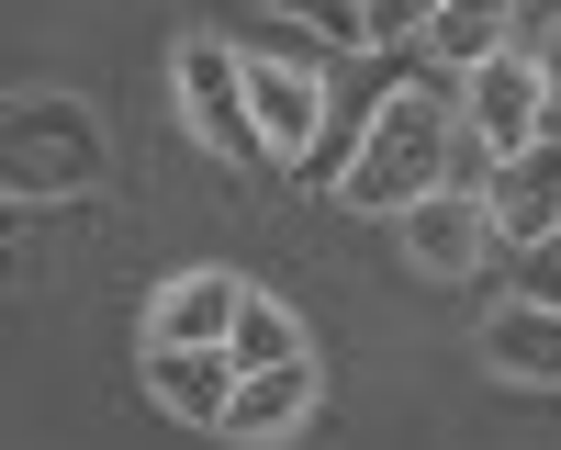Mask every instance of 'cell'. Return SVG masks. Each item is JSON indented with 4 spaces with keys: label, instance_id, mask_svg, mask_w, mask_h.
Wrapping results in <instances>:
<instances>
[{
    "label": "cell",
    "instance_id": "cell-3",
    "mask_svg": "<svg viewBox=\"0 0 561 450\" xmlns=\"http://www.w3.org/2000/svg\"><path fill=\"white\" fill-rule=\"evenodd\" d=\"M169 79H180V113H192V135H203V147H225L237 169H270V147H259V113H248V57H237V45L192 34V45L169 57Z\"/></svg>",
    "mask_w": 561,
    "mask_h": 450
},
{
    "label": "cell",
    "instance_id": "cell-10",
    "mask_svg": "<svg viewBox=\"0 0 561 450\" xmlns=\"http://www.w3.org/2000/svg\"><path fill=\"white\" fill-rule=\"evenodd\" d=\"M314 417V360H259V372H237V394H225V439H280Z\"/></svg>",
    "mask_w": 561,
    "mask_h": 450
},
{
    "label": "cell",
    "instance_id": "cell-9",
    "mask_svg": "<svg viewBox=\"0 0 561 450\" xmlns=\"http://www.w3.org/2000/svg\"><path fill=\"white\" fill-rule=\"evenodd\" d=\"M237 372H248L237 349H147V394L169 405V417H192V428H225Z\"/></svg>",
    "mask_w": 561,
    "mask_h": 450
},
{
    "label": "cell",
    "instance_id": "cell-16",
    "mask_svg": "<svg viewBox=\"0 0 561 450\" xmlns=\"http://www.w3.org/2000/svg\"><path fill=\"white\" fill-rule=\"evenodd\" d=\"M438 0H370V34H427Z\"/></svg>",
    "mask_w": 561,
    "mask_h": 450
},
{
    "label": "cell",
    "instance_id": "cell-8",
    "mask_svg": "<svg viewBox=\"0 0 561 450\" xmlns=\"http://www.w3.org/2000/svg\"><path fill=\"white\" fill-rule=\"evenodd\" d=\"M248 113H259V147L270 158H304L314 124H325V79L304 57H248Z\"/></svg>",
    "mask_w": 561,
    "mask_h": 450
},
{
    "label": "cell",
    "instance_id": "cell-11",
    "mask_svg": "<svg viewBox=\"0 0 561 450\" xmlns=\"http://www.w3.org/2000/svg\"><path fill=\"white\" fill-rule=\"evenodd\" d=\"M483 360L505 383H561V304L517 293V304H494L483 315Z\"/></svg>",
    "mask_w": 561,
    "mask_h": 450
},
{
    "label": "cell",
    "instance_id": "cell-12",
    "mask_svg": "<svg viewBox=\"0 0 561 450\" xmlns=\"http://www.w3.org/2000/svg\"><path fill=\"white\" fill-rule=\"evenodd\" d=\"M505 23H517V0H438L415 45H427V57H438L449 79H472V68L494 57V45H505Z\"/></svg>",
    "mask_w": 561,
    "mask_h": 450
},
{
    "label": "cell",
    "instance_id": "cell-6",
    "mask_svg": "<svg viewBox=\"0 0 561 450\" xmlns=\"http://www.w3.org/2000/svg\"><path fill=\"white\" fill-rule=\"evenodd\" d=\"M237 304H248L237 270H169L158 304H147V349H225L237 338Z\"/></svg>",
    "mask_w": 561,
    "mask_h": 450
},
{
    "label": "cell",
    "instance_id": "cell-13",
    "mask_svg": "<svg viewBox=\"0 0 561 450\" xmlns=\"http://www.w3.org/2000/svg\"><path fill=\"white\" fill-rule=\"evenodd\" d=\"M270 23H293L304 45H370V0H259Z\"/></svg>",
    "mask_w": 561,
    "mask_h": 450
},
{
    "label": "cell",
    "instance_id": "cell-1",
    "mask_svg": "<svg viewBox=\"0 0 561 450\" xmlns=\"http://www.w3.org/2000/svg\"><path fill=\"white\" fill-rule=\"evenodd\" d=\"M449 135H460V102H449V90H393V102L370 113V135H359V158H348L337 192H348L359 214H404L415 192H438V180H449Z\"/></svg>",
    "mask_w": 561,
    "mask_h": 450
},
{
    "label": "cell",
    "instance_id": "cell-5",
    "mask_svg": "<svg viewBox=\"0 0 561 450\" xmlns=\"http://www.w3.org/2000/svg\"><path fill=\"white\" fill-rule=\"evenodd\" d=\"M539 113H550V79L517 57V45H494V57L472 68V90H460V135H483L494 158H517L539 135Z\"/></svg>",
    "mask_w": 561,
    "mask_h": 450
},
{
    "label": "cell",
    "instance_id": "cell-2",
    "mask_svg": "<svg viewBox=\"0 0 561 450\" xmlns=\"http://www.w3.org/2000/svg\"><path fill=\"white\" fill-rule=\"evenodd\" d=\"M12 192H90L113 169V135L79 90H12Z\"/></svg>",
    "mask_w": 561,
    "mask_h": 450
},
{
    "label": "cell",
    "instance_id": "cell-4",
    "mask_svg": "<svg viewBox=\"0 0 561 450\" xmlns=\"http://www.w3.org/2000/svg\"><path fill=\"white\" fill-rule=\"evenodd\" d=\"M483 248H494V214H483L472 180H438V192L404 203V259L427 270V282H472Z\"/></svg>",
    "mask_w": 561,
    "mask_h": 450
},
{
    "label": "cell",
    "instance_id": "cell-14",
    "mask_svg": "<svg viewBox=\"0 0 561 450\" xmlns=\"http://www.w3.org/2000/svg\"><path fill=\"white\" fill-rule=\"evenodd\" d=\"M225 349H237L248 372H259V360H304V327H293V304L248 293V304H237V338H225Z\"/></svg>",
    "mask_w": 561,
    "mask_h": 450
},
{
    "label": "cell",
    "instance_id": "cell-15",
    "mask_svg": "<svg viewBox=\"0 0 561 450\" xmlns=\"http://www.w3.org/2000/svg\"><path fill=\"white\" fill-rule=\"evenodd\" d=\"M528 293H539V304H561V225L528 248Z\"/></svg>",
    "mask_w": 561,
    "mask_h": 450
},
{
    "label": "cell",
    "instance_id": "cell-7",
    "mask_svg": "<svg viewBox=\"0 0 561 450\" xmlns=\"http://www.w3.org/2000/svg\"><path fill=\"white\" fill-rule=\"evenodd\" d=\"M483 214H494V237H517V248L550 237V225H561V135H528L517 158H494Z\"/></svg>",
    "mask_w": 561,
    "mask_h": 450
}]
</instances>
